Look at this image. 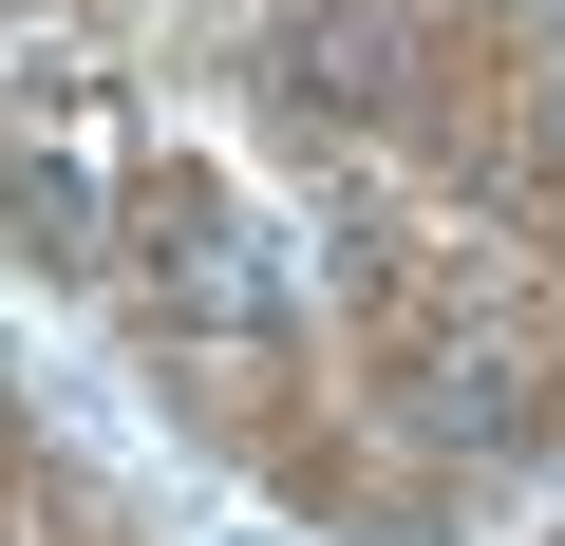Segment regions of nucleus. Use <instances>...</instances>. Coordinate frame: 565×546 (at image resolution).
I'll use <instances>...</instances> for the list:
<instances>
[{
  "instance_id": "f257e3e1",
  "label": "nucleus",
  "mask_w": 565,
  "mask_h": 546,
  "mask_svg": "<svg viewBox=\"0 0 565 546\" xmlns=\"http://www.w3.org/2000/svg\"><path fill=\"white\" fill-rule=\"evenodd\" d=\"M396 20L377 0H302V20H282V95H321V114H396Z\"/></svg>"
},
{
  "instance_id": "f03ea898",
  "label": "nucleus",
  "mask_w": 565,
  "mask_h": 546,
  "mask_svg": "<svg viewBox=\"0 0 565 546\" xmlns=\"http://www.w3.org/2000/svg\"><path fill=\"white\" fill-rule=\"evenodd\" d=\"M170 302H189V321H226V340H264L282 302H302V264H282L264 226H170Z\"/></svg>"
},
{
  "instance_id": "20e7f679",
  "label": "nucleus",
  "mask_w": 565,
  "mask_h": 546,
  "mask_svg": "<svg viewBox=\"0 0 565 546\" xmlns=\"http://www.w3.org/2000/svg\"><path fill=\"white\" fill-rule=\"evenodd\" d=\"M0 207H20L39 245H95V189H76V170H0Z\"/></svg>"
},
{
  "instance_id": "7ed1b4c3",
  "label": "nucleus",
  "mask_w": 565,
  "mask_h": 546,
  "mask_svg": "<svg viewBox=\"0 0 565 546\" xmlns=\"http://www.w3.org/2000/svg\"><path fill=\"white\" fill-rule=\"evenodd\" d=\"M415 433H490V452H509V433H527V358L434 340V358H415Z\"/></svg>"
}]
</instances>
